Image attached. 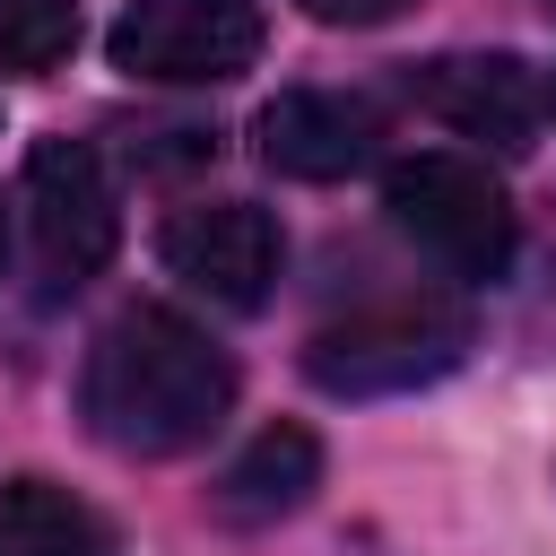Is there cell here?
<instances>
[{
  "mask_svg": "<svg viewBox=\"0 0 556 556\" xmlns=\"http://www.w3.org/2000/svg\"><path fill=\"white\" fill-rule=\"evenodd\" d=\"M304 17H321V26H391L408 0H295Z\"/></svg>",
  "mask_w": 556,
  "mask_h": 556,
  "instance_id": "cell-12",
  "label": "cell"
},
{
  "mask_svg": "<svg viewBox=\"0 0 556 556\" xmlns=\"http://www.w3.org/2000/svg\"><path fill=\"white\" fill-rule=\"evenodd\" d=\"M382 208L391 226L443 269V278H469V287H495L521 252V226H513V200L504 182L478 165V156H452V148H426V156H400L382 174Z\"/></svg>",
  "mask_w": 556,
  "mask_h": 556,
  "instance_id": "cell-3",
  "label": "cell"
},
{
  "mask_svg": "<svg viewBox=\"0 0 556 556\" xmlns=\"http://www.w3.org/2000/svg\"><path fill=\"white\" fill-rule=\"evenodd\" d=\"M408 96L443 130H460V139H478L495 156H521L530 130H539V78L513 52H443V61H417L408 70Z\"/></svg>",
  "mask_w": 556,
  "mask_h": 556,
  "instance_id": "cell-8",
  "label": "cell"
},
{
  "mask_svg": "<svg viewBox=\"0 0 556 556\" xmlns=\"http://www.w3.org/2000/svg\"><path fill=\"white\" fill-rule=\"evenodd\" d=\"M0 556H113L96 504H78L52 478H9L0 486Z\"/></svg>",
  "mask_w": 556,
  "mask_h": 556,
  "instance_id": "cell-10",
  "label": "cell"
},
{
  "mask_svg": "<svg viewBox=\"0 0 556 556\" xmlns=\"http://www.w3.org/2000/svg\"><path fill=\"white\" fill-rule=\"evenodd\" d=\"M252 139H261L269 174H287V182H339V174H365L382 156V104L374 96H339V87H287V96L261 104Z\"/></svg>",
  "mask_w": 556,
  "mask_h": 556,
  "instance_id": "cell-7",
  "label": "cell"
},
{
  "mask_svg": "<svg viewBox=\"0 0 556 556\" xmlns=\"http://www.w3.org/2000/svg\"><path fill=\"white\" fill-rule=\"evenodd\" d=\"M261 61V0H130L113 70L139 87H226Z\"/></svg>",
  "mask_w": 556,
  "mask_h": 556,
  "instance_id": "cell-4",
  "label": "cell"
},
{
  "mask_svg": "<svg viewBox=\"0 0 556 556\" xmlns=\"http://www.w3.org/2000/svg\"><path fill=\"white\" fill-rule=\"evenodd\" d=\"M78 408H87L96 443H113L130 460H174V452H191L226 426L235 365L174 304H130L96 330L87 374H78Z\"/></svg>",
  "mask_w": 556,
  "mask_h": 556,
  "instance_id": "cell-1",
  "label": "cell"
},
{
  "mask_svg": "<svg viewBox=\"0 0 556 556\" xmlns=\"http://www.w3.org/2000/svg\"><path fill=\"white\" fill-rule=\"evenodd\" d=\"M547 9H556V0H547Z\"/></svg>",
  "mask_w": 556,
  "mask_h": 556,
  "instance_id": "cell-14",
  "label": "cell"
},
{
  "mask_svg": "<svg viewBox=\"0 0 556 556\" xmlns=\"http://www.w3.org/2000/svg\"><path fill=\"white\" fill-rule=\"evenodd\" d=\"M156 252H165V269L191 295H208L226 313H261L269 287H278V261H287V235L252 200H200V208H174L165 217Z\"/></svg>",
  "mask_w": 556,
  "mask_h": 556,
  "instance_id": "cell-6",
  "label": "cell"
},
{
  "mask_svg": "<svg viewBox=\"0 0 556 556\" xmlns=\"http://www.w3.org/2000/svg\"><path fill=\"white\" fill-rule=\"evenodd\" d=\"M313 486H321V443H313V426H261V434L226 460L217 513H226V521H278V513H295Z\"/></svg>",
  "mask_w": 556,
  "mask_h": 556,
  "instance_id": "cell-9",
  "label": "cell"
},
{
  "mask_svg": "<svg viewBox=\"0 0 556 556\" xmlns=\"http://www.w3.org/2000/svg\"><path fill=\"white\" fill-rule=\"evenodd\" d=\"M460 356H469V304L443 287L365 295L356 313H339L304 339V374L330 400H391V391L443 382Z\"/></svg>",
  "mask_w": 556,
  "mask_h": 556,
  "instance_id": "cell-2",
  "label": "cell"
},
{
  "mask_svg": "<svg viewBox=\"0 0 556 556\" xmlns=\"http://www.w3.org/2000/svg\"><path fill=\"white\" fill-rule=\"evenodd\" d=\"M26 226H35L43 295H70L113 261L122 217H113V182H104L87 139H35V156H26Z\"/></svg>",
  "mask_w": 556,
  "mask_h": 556,
  "instance_id": "cell-5",
  "label": "cell"
},
{
  "mask_svg": "<svg viewBox=\"0 0 556 556\" xmlns=\"http://www.w3.org/2000/svg\"><path fill=\"white\" fill-rule=\"evenodd\" d=\"M0 261H9V217H0Z\"/></svg>",
  "mask_w": 556,
  "mask_h": 556,
  "instance_id": "cell-13",
  "label": "cell"
},
{
  "mask_svg": "<svg viewBox=\"0 0 556 556\" xmlns=\"http://www.w3.org/2000/svg\"><path fill=\"white\" fill-rule=\"evenodd\" d=\"M70 43H78V0H0V70L9 78L61 70Z\"/></svg>",
  "mask_w": 556,
  "mask_h": 556,
  "instance_id": "cell-11",
  "label": "cell"
}]
</instances>
